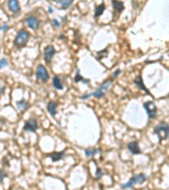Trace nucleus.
<instances>
[{"label": "nucleus", "mask_w": 169, "mask_h": 190, "mask_svg": "<svg viewBox=\"0 0 169 190\" xmlns=\"http://www.w3.org/2000/svg\"><path fill=\"white\" fill-rule=\"evenodd\" d=\"M37 129H38L37 121L34 119V118H31L28 121H26L25 126H24V130L32 132V133H35L36 131L37 130Z\"/></svg>", "instance_id": "obj_6"}, {"label": "nucleus", "mask_w": 169, "mask_h": 190, "mask_svg": "<svg viewBox=\"0 0 169 190\" xmlns=\"http://www.w3.org/2000/svg\"><path fill=\"white\" fill-rule=\"evenodd\" d=\"M102 174H103V172H102V169L99 167L96 168V177H97V178H101Z\"/></svg>", "instance_id": "obj_25"}, {"label": "nucleus", "mask_w": 169, "mask_h": 190, "mask_svg": "<svg viewBox=\"0 0 169 190\" xmlns=\"http://www.w3.org/2000/svg\"><path fill=\"white\" fill-rule=\"evenodd\" d=\"M53 23L54 24L56 27H59V26H60V24H59V22L57 21V19H53Z\"/></svg>", "instance_id": "obj_26"}, {"label": "nucleus", "mask_w": 169, "mask_h": 190, "mask_svg": "<svg viewBox=\"0 0 169 190\" xmlns=\"http://www.w3.org/2000/svg\"><path fill=\"white\" fill-rule=\"evenodd\" d=\"M26 23L27 24L30 28H32V30H36L39 28L40 26V21L38 20L37 18H36L35 16H29L26 19Z\"/></svg>", "instance_id": "obj_8"}, {"label": "nucleus", "mask_w": 169, "mask_h": 190, "mask_svg": "<svg viewBox=\"0 0 169 190\" xmlns=\"http://www.w3.org/2000/svg\"><path fill=\"white\" fill-rule=\"evenodd\" d=\"M100 152H101L100 150L94 149V148H92V149L85 150V154H86V155L87 156V157H93V156L96 155V154L100 153Z\"/></svg>", "instance_id": "obj_16"}, {"label": "nucleus", "mask_w": 169, "mask_h": 190, "mask_svg": "<svg viewBox=\"0 0 169 190\" xmlns=\"http://www.w3.org/2000/svg\"><path fill=\"white\" fill-rule=\"evenodd\" d=\"M72 3H73V0H57V3H59L64 10L70 7Z\"/></svg>", "instance_id": "obj_17"}, {"label": "nucleus", "mask_w": 169, "mask_h": 190, "mask_svg": "<svg viewBox=\"0 0 169 190\" xmlns=\"http://www.w3.org/2000/svg\"><path fill=\"white\" fill-rule=\"evenodd\" d=\"M108 52L107 49H106V50L101 51V52H99L98 53H97V58H98V59H102V57H108Z\"/></svg>", "instance_id": "obj_22"}, {"label": "nucleus", "mask_w": 169, "mask_h": 190, "mask_svg": "<svg viewBox=\"0 0 169 190\" xmlns=\"http://www.w3.org/2000/svg\"><path fill=\"white\" fill-rule=\"evenodd\" d=\"M112 5H113V8L115 10H117L118 12H122L124 9H125V6H124V3H122L121 1H118V0H112Z\"/></svg>", "instance_id": "obj_15"}, {"label": "nucleus", "mask_w": 169, "mask_h": 190, "mask_svg": "<svg viewBox=\"0 0 169 190\" xmlns=\"http://www.w3.org/2000/svg\"><path fill=\"white\" fill-rule=\"evenodd\" d=\"M144 108L146 111L147 116L149 119H154L156 117L157 114V108L153 101H146L144 103Z\"/></svg>", "instance_id": "obj_4"}, {"label": "nucleus", "mask_w": 169, "mask_h": 190, "mask_svg": "<svg viewBox=\"0 0 169 190\" xmlns=\"http://www.w3.org/2000/svg\"><path fill=\"white\" fill-rule=\"evenodd\" d=\"M3 92V87H0V95H1V94Z\"/></svg>", "instance_id": "obj_29"}, {"label": "nucleus", "mask_w": 169, "mask_h": 190, "mask_svg": "<svg viewBox=\"0 0 169 190\" xmlns=\"http://www.w3.org/2000/svg\"><path fill=\"white\" fill-rule=\"evenodd\" d=\"M56 53V51H55L54 48L53 46H48L45 48L44 53H43V57H44L45 61L47 63H50L51 60L53 59V57Z\"/></svg>", "instance_id": "obj_7"}, {"label": "nucleus", "mask_w": 169, "mask_h": 190, "mask_svg": "<svg viewBox=\"0 0 169 190\" xmlns=\"http://www.w3.org/2000/svg\"><path fill=\"white\" fill-rule=\"evenodd\" d=\"M64 155H65L64 151L53 152V153H52V154H50V155H48V156L52 159V161H53V162H57V161H59V160H61V159L64 157Z\"/></svg>", "instance_id": "obj_14"}, {"label": "nucleus", "mask_w": 169, "mask_h": 190, "mask_svg": "<svg viewBox=\"0 0 169 190\" xmlns=\"http://www.w3.org/2000/svg\"><path fill=\"white\" fill-rule=\"evenodd\" d=\"M120 72H121V70H117L116 71H115L114 73H113V77L114 78H116V77H118V75L120 74Z\"/></svg>", "instance_id": "obj_27"}, {"label": "nucleus", "mask_w": 169, "mask_h": 190, "mask_svg": "<svg viewBox=\"0 0 169 190\" xmlns=\"http://www.w3.org/2000/svg\"><path fill=\"white\" fill-rule=\"evenodd\" d=\"M154 133H156V135L158 136L160 141H163V140L167 139L169 133L168 124H167V123H165V122L160 123V124H158L157 126H156V128H155Z\"/></svg>", "instance_id": "obj_1"}, {"label": "nucleus", "mask_w": 169, "mask_h": 190, "mask_svg": "<svg viewBox=\"0 0 169 190\" xmlns=\"http://www.w3.org/2000/svg\"><path fill=\"white\" fill-rule=\"evenodd\" d=\"M8 6H9L10 11L13 13H18L20 10V7H19V3L18 0H9Z\"/></svg>", "instance_id": "obj_10"}, {"label": "nucleus", "mask_w": 169, "mask_h": 190, "mask_svg": "<svg viewBox=\"0 0 169 190\" xmlns=\"http://www.w3.org/2000/svg\"><path fill=\"white\" fill-rule=\"evenodd\" d=\"M134 84L136 85V86L139 87V88L141 89V90H142L143 91H145L146 93H147L148 95H151L150 94V91L147 90V88L146 87V86L144 85V82H143V79H142V77H141V75L137 76V78L134 79Z\"/></svg>", "instance_id": "obj_11"}, {"label": "nucleus", "mask_w": 169, "mask_h": 190, "mask_svg": "<svg viewBox=\"0 0 169 190\" xmlns=\"http://www.w3.org/2000/svg\"><path fill=\"white\" fill-rule=\"evenodd\" d=\"M127 148L131 154H133V155H139V154L141 153V149L139 147L137 141H133V142L129 143L127 146Z\"/></svg>", "instance_id": "obj_9"}, {"label": "nucleus", "mask_w": 169, "mask_h": 190, "mask_svg": "<svg viewBox=\"0 0 169 190\" xmlns=\"http://www.w3.org/2000/svg\"><path fill=\"white\" fill-rule=\"evenodd\" d=\"M57 104L54 101H49L48 106H47V109L49 113L51 114L53 117H55V115L57 113Z\"/></svg>", "instance_id": "obj_12"}, {"label": "nucleus", "mask_w": 169, "mask_h": 190, "mask_svg": "<svg viewBox=\"0 0 169 190\" xmlns=\"http://www.w3.org/2000/svg\"><path fill=\"white\" fill-rule=\"evenodd\" d=\"M104 10H105V5L103 3L98 5L95 10V17H99V16L102 15L104 12Z\"/></svg>", "instance_id": "obj_19"}, {"label": "nucleus", "mask_w": 169, "mask_h": 190, "mask_svg": "<svg viewBox=\"0 0 169 190\" xmlns=\"http://www.w3.org/2000/svg\"><path fill=\"white\" fill-rule=\"evenodd\" d=\"M111 85H112V80H107V81H105L102 85H101L98 89H100L101 91L104 92L108 90V88L111 86Z\"/></svg>", "instance_id": "obj_20"}, {"label": "nucleus", "mask_w": 169, "mask_h": 190, "mask_svg": "<svg viewBox=\"0 0 169 190\" xmlns=\"http://www.w3.org/2000/svg\"><path fill=\"white\" fill-rule=\"evenodd\" d=\"M53 85L55 87V89H57V90H60V91L63 90V85L61 83L60 79H58L57 76H54L53 78Z\"/></svg>", "instance_id": "obj_18"}, {"label": "nucleus", "mask_w": 169, "mask_h": 190, "mask_svg": "<svg viewBox=\"0 0 169 190\" xmlns=\"http://www.w3.org/2000/svg\"><path fill=\"white\" fill-rule=\"evenodd\" d=\"M36 79L38 81L45 83L49 79V74L47 69L43 65H39L36 70Z\"/></svg>", "instance_id": "obj_5"}, {"label": "nucleus", "mask_w": 169, "mask_h": 190, "mask_svg": "<svg viewBox=\"0 0 169 190\" xmlns=\"http://www.w3.org/2000/svg\"><path fill=\"white\" fill-rule=\"evenodd\" d=\"M16 106H17L18 109L21 112H25L28 109L29 107H30V104L26 100H21V101H19L16 102Z\"/></svg>", "instance_id": "obj_13"}, {"label": "nucleus", "mask_w": 169, "mask_h": 190, "mask_svg": "<svg viewBox=\"0 0 169 190\" xmlns=\"http://www.w3.org/2000/svg\"><path fill=\"white\" fill-rule=\"evenodd\" d=\"M146 179H147L146 176L145 174H143V173L134 175V177H131L130 179L128 181L126 184L121 185V188H129L133 187L134 184H143L144 182L146 180Z\"/></svg>", "instance_id": "obj_3"}, {"label": "nucleus", "mask_w": 169, "mask_h": 190, "mask_svg": "<svg viewBox=\"0 0 169 190\" xmlns=\"http://www.w3.org/2000/svg\"><path fill=\"white\" fill-rule=\"evenodd\" d=\"M30 37V34L29 32L26 30H21L17 33L15 39V45L16 48H21L24 46H26V44L28 41V39Z\"/></svg>", "instance_id": "obj_2"}, {"label": "nucleus", "mask_w": 169, "mask_h": 190, "mask_svg": "<svg viewBox=\"0 0 169 190\" xmlns=\"http://www.w3.org/2000/svg\"><path fill=\"white\" fill-rule=\"evenodd\" d=\"M7 65H8V63H7L6 59L5 58H2L0 60V69H3L4 67H6Z\"/></svg>", "instance_id": "obj_23"}, {"label": "nucleus", "mask_w": 169, "mask_h": 190, "mask_svg": "<svg viewBox=\"0 0 169 190\" xmlns=\"http://www.w3.org/2000/svg\"><path fill=\"white\" fill-rule=\"evenodd\" d=\"M8 29H9V26H8V25H3V27H2V30H3V31H6V30H8Z\"/></svg>", "instance_id": "obj_28"}, {"label": "nucleus", "mask_w": 169, "mask_h": 190, "mask_svg": "<svg viewBox=\"0 0 169 190\" xmlns=\"http://www.w3.org/2000/svg\"><path fill=\"white\" fill-rule=\"evenodd\" d=\"M6 172L4 171H3V170H0V184H2V182H3V178L6 177Z\"/></svg>", "instance_id": "obj_24"}, {"label": "nucleus", "mask_w": 169, "mask_h": 190, "mask_svg": "<svg viewBox=\"0 0 169 190\" xmlns=\"http://www.w3.org/2000/svg\"><path fill=\"white\" fill-rule=\"evenodd\" d=\"M74 81H75V82H79V81H83V82L86 83V84H89V82H90L89 79H84L83 77L80 75V72H79V70H77L76 75H75V77H74Z\"/></svg>", "instance_id": "obj_21"}, {"label": "nucleus", "mask_w": 169, "mask_h": 190, "mask_svg": "<svg viewBox=\"0 0 169 190\" xmlns=\"http://www.w3.org/2000/svg\"><path fill=\"white\" fill-rule=\"evenodd\" d=\"M48 11H49V12H53V10H52L51 8H49V10H48Z\"/></svg>", "instance_id": "obj_30"}]
</instances>
